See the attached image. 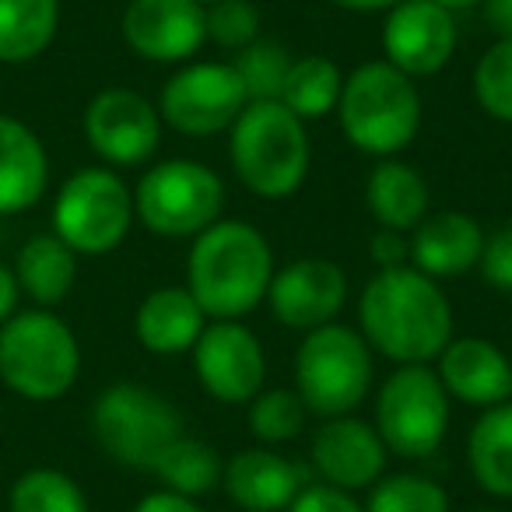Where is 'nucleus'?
Here are the masks:
<instances>
[{
    "instance_id": "obj_21",
    "label": "nucleus",
    "mask_w": 512,
    "mask_h": 512,
    "mask_svg": "<svg viewBox=\"0 0 512 512\" xmlns=\"http://www.w3.org/2000/svg\"><path fill=\"white\" fill-rule=\"evenodd\" d=\"M50 155L32 127L0 113V218L25 214L46 197Z\"/></svg>"
},
{
    "instance_id": "obj_14",
    "label": "nucleus",
    "mask_w": 512,
    "mask_h": 512,
    "mask_svg": "<svg viewBox=\"0 0 512 512\" xmlns=\"http://www.w3.org/2000/svg\"><path fill=\"white\" fill-rule=\"evenodd\" d=\"M460 43L456 15L435 0H400L386 11L383 22V60L404 71L407 78H432L446 71Z\"/></svg>"
},
{
    "instance_id": "obj_12",
    "label": "nucleus",
    "mask_w": 512,
    "mask_h": 512,
    "mask_svg": "<svg viewBox=\"0 0 512 512\" xmlns=\"http://www.w3.org/2000/svg\"><path fill=\"white\" fill-rule=\"evenodd\" d=\"M162 116L134 88H102L85 109V141L109 169L144 165L162 144Z\"/></svg>"
},
{
    "instance_id": "obj_36",
    "label": "nucleus",
    "mask_w": 512,
    "mask_h": 512,
    "mask_svg": "<svg viewBox=\"0 0 512 512\" xmlns=\"http://www.w3.org/2000/svg\"><path fill=\"white\" fill-rule=\"evenodd\" d=\"M285 512H365V505L351 491L330 488V484H309Z\"/></svg>"
},
{
    "instance_id": "obj_4",
    "label": "nucleus",
    "mask_w": 512,
    "mask_h": 512,
    "mask_svg": "<svg viewBox=\"0 0 512 512\" xmlns=\"http://www.w3.org/2000/svg\"><path fill=\"white\" fill-rule=\"evenodd\" d=\"M421 92L414 78L397 71L386 60L358 64L344 78L337 120L362 155L372 158H397L421 130Z\"/></svg>"
},
{
    "instance_id": "obj_27",
    "label": "nucleus",
    "mask_w": 512,
    "mask_h": 512,
    "mask_svg": "<svg viewBox=\"0 0 512 512\" xmlns=\"http://www.w3.org/2000/svg\"><path fill=\"white\" fill-rule=\"evenodd\" d=\"M221 470H225V463H221L218 449L186 432L172 439L151 463V474L162 481V488L186 498L211 495L214 488H221Z\"/></svg>"
},
{
    "instance_id": "obj_7",
    "label": "nucleus",
    "mask_w": 512,
    "mask_h": 512,
    "mask_svg": "<svg viewBox=\"0 0 512 512\" xmlns=\"http://www.w3.org/2000/svg\"><path fill=\"white\" fill-rule=\"evenodd\" d=\"M225 183L204 162L169 158L151 165L134 190V214L162 239H197L221 218Z\"/></svg>"
},
{
    "instance_id": "obj_20",
    "label": "nucleus",
    "mask_w": 512,
    "mask_h": 512,
    "mask_svg": "<svg viewBox=\"0 0 512 512\" xmlns=\"http://www.w3.org/2000/svg\"><path fill=\"white\" fill-rule=\"evenodd\" d=\"M484 225L474 214L439 211L428 214L411 232V267H418L428 278H456L481 264L484 253Z\"/></svg>"
},
{
    "instance_id": "obj_2",
    "label": "nucleus",
    "mask_w": 512,
    "mask_h": 512,
    "mask_svg": "<svg viewBox=\"0 0 512 512\" xmlns=\"http://www.w3.org/2000/svg\"><path fill=\"white\" fill-rule=\"evenodd\" d=\"M274 278V253L264 232L249 221L218 218L193 239L186 256V288L207 320H242L260 302Z\"/></svg>"
},
{
    "instance_id": "obj_17",
    "label": "nucleus",
    "mask_w": 512,
    "mask_h": 512,
    "mask_svg": "<svg viewBox=\"0 0 512 512\" xmlns=\"http://www.w3.org/2000/svg\"><path fill=\"white\" fill-rule=\"evenodd\" d=\"M309 456L323 484L341 491H369L386 474L390 449L383 446L376 425L355 414H341V418H323Z\"/></svg>"
},
{
    "instance_id": "obj_43",
    "label": "nucleus",
    "mask_w": 512,
    "mask_h": 512,
    "mask_svg": "<svg viewBox=\"0 0 512 512\" xmlns=\"http://www.w3.org/2000/svg\"><path fill=\"white\" fill-rule=\"evenodd\" d=\"M470 512H505V509H470Z\"/></svg>"
},
{
    "instance_id": "obj_26",
    "label": "nucleus",
    "mask_w": 512,
    "mask_h": 512,
    "mask_svg": "<svg viewBox=\"0 0 512 512\" xmlns=\"http://www.w3.org/2000/svg\"><path fill=\"white\" fill-rule=\"evenodd\" d=\"M60 32V0H0V64L43 57Z\"/></svg>"
},
{
    "instance_id": "obj_42",
    "label": "nucleus",
    "mask_w": 512,
    "mask_h": 512,
    "mask_svg": "<svg viewBox=\"0 0 512 512\" xmlns=\"http://www.w3.org/2000/svg\"><path fill=\"white\" fill-rule=\"evenodd\" d=\"M439 8L453 11V15H460V11H470V8H481V0H435Z\"/></svg>"
},
{
    "instance_id": "obj_9",
    "label": "nucleus",
    "mask_w": 512,
    "mask_h": 512,
    "mask_svg": "<svg viewBox=\"0 0 512 512\" xmlns=\"http://www.w3.org/2000/svg\"><path fill=\"white\" fill-rule=\"evenodd\" d=\"M449 400L432 365H397L376 393V432L390 453L428 460L449 432Z\"/></svg>"
},
{
    "instance_id": "obj_37",
    "label": "nucleus",
    "mask_w": 512,
    "mask_h": 512,
    "mask_svg": "<svg viewBox=\"0 0 512 512\" xmlns=\"http://www.w3.org/2000/svg\"><path fill=\"white\" fill-rule=\"evenodd\" d=\"M369 253H372V264L379 271H390V267H404L411 264V239L407 232H393V228H379L369 242Z\"/></svg>"
},
{
    "instance_id": "obj_31",
    "label": "nucleus",
    "mask_w": 512,
    "mask_h": 512,
    "mask_svg": "<svg viewBox=\"0 0 512 512\" xmlns=\"http://www.w3.org/2000/svg\"><path fill=\"white\" fill-rule=\"evenodd\" d=\"M232 67L239 74L242 88H246L249 102H274L281 99V88H285V78L292 71V53L281 43L260 36L253 46L235 53Z\"/></svg>"
},
{
    "instance_id": "obj_15",
    "label": "nucleus",
    "mask_w": 512,
    "mask_h": 512,
    "mask_svg": "<svg viewBox=\"0 0 512 512\" xmlns=\"http://www.w3.org/2000/svg\"><path fill=\"white\" fill-rule=\"evenodd\" d=\"M344 302H348V274L330 256H299L288 267L274 271L267 288V306L274 320L302 334L337 323Z\"/></svg>"
},
{
    "instance_id": "obj_19",
    "label": "nucleus",
    "mask_w": 512,
    "mask_h": 512,
    "mask_svg": "<svg viewBox=\"0 0 512 512\" xmlns=\"http://www.w3.org/2000/svg\"><path fill=\"white\" fill-rule=\"evenodd\" d=\"M435 362H439L435 372H439L449 400L481 407V411L512 400L509 355L484 337H453Z\"/></svg>"
},
{
    "instance_id": "obj_44",
    "label": "nucleus",
    "mask_w": 512,
    "mask_h": 512,
    "mask_svg": "<svg viewBox=\"0 0 512 512\" xmlns=\"http://www.w3.org/2000/svg\"><path fill=\"white\" fill-rule=\"evenodd\" d=\"M200 4H204V8H207V4H218V0H200Z\"/></svg>"
},
{
    "instance_id": "obj_34",
    "label": "nucleus",
    "mask_w": 512,
    "mask_h": 512,
    "mask_svg": "<svg viewBox=\"0 0 512 512\" xmlns=\"http://www.w3.org/2000/svg\"><path fill=\"white\" fill-rule=\"evenodd\" d=\"M207 39L221 50H246L260 39V11L253 0H218L207 4Z\"/></svg>"
},
{
    "instance_id": "obj_23",
    "label": "nucleus",
    "mask_w": 512,
    "mask_h": 512,
    "mask_svg": "<svg viewBox=\"0 0 512 512\" xmlns=\"http://www.w3.org/2000/svg\"><path fill=\"white\" fill-rule=\"evenodd\" d=\"M365 207L383 228L414 232L428 218L432 186L418 172V165L404 158H379V165L365 179Z\"/></svg>"
},
{
    "instance_id": "obj_39",
    "label": "nucleus",
    "mask_w": 512,
    "mask_h": 512,
    "mask_svg": "<svg viewBox=\"0 0 512 512\" xmlns=\"http://www.w3.org/2000/svg\"><path fill=\"white\" fill-rule=\"evenodd\" d=\"M481 11L495 39H512V0H481Z\"/></svg>"
},
{
    "instance_id": "obj_38",
    "label": "nucleus",
    "mask_w": 512,
    "mask_h": 512,
    "mask_svg": "<svg viewBox=\"0 0 512 512\" xmlns=\"http://www.w3.org/2000/svg\"><path fill=\"white\" fill-rule=\"evenodd\" d=\"M134 512H204V509L197 505V498H186L169 488H158V491H148V495L134 505Z\"/></svg>"
},
{
    "instance_id": "obj_41",
    "label": "nucleus",
    "mask_w": 512,
    "mask_h": 512,
    "mask_svg": "<svg viewBox=\"0 0 512 512\" xmlns=\"http://www.w3.org/2000/svg\"><path fill=\"white\" fill-rule=\"evenodd\" d=\"M341 11H355V15H372V11H390L400 0H327Z\"/></svg>"
},
{
    "instance_id": "obj_5",
    "label": "nucleus",
    "mask_w": 512,
    "mask_h": 512,
    "mask_svg": "<svg viewBox=\"0 0 512 512\" xmlns=\"http://www.w3.org/2000/svg\"><path fill=\"white\" fill-rule=\"evenodd\" d=\"M81 376V344L53 309H18L0 323V383L32 404L67 397Z\"/></svg>"
},
{
    "instance_id": "obj_33",
    "label": "nucleus",
    "mask_w": 512,
    "mask_h": 512,
    "mask_svg": "<svg viewBox=\"0 0 512 512\" xmlns=\"http://www.w3.org/2000/svg\"><path fill=\"white\" fill-rule=\"evenodd\" d=\"M474 99L491 120L512 127V39H495L474 64Z\"/></svg>"
},
{
    "instance_id": "obj_35",
    "label": "nucleus",
    "mask_w": 512,
    "mask_h": 512,
    "mask_svg": "<svg viewBox=\"0 0 512 512\" xmlns=\"http://www.w3.org/2000/svg\"><path fill=\"white\" fill-rule=\"evenodd\" d=\"M481 274L495 292L512 295V218H505L495 232L484 239L481 253Z\"/></svg>"
},
{
    "instance_id": "obj_18",
    "label": "nucleus",
    "mask_w": 512,
    "mask_h": 512,
    "mask_svg": "<svg viewBox=\"0 0 512 512\" xmlns=\"http://www.w3.org/2000/svg\"><path fill=\"white\" fill-rule=\"evenodd\" d=\"M221 488L246 512H285L309 488V474L274 446H249L225 463Z\"/></svg>"
},
{
    "instance_id": "obj_28",
    "label": "nucleus",
    "mask_w": 512,
    "mask_h": 512,
    "mask_svg": "<svg viewBox=\"0 0 512 512\" xmlns=\"http://www.w3.org/2000/svg\"><path fill=\"white\" fill-rule=\"evenodd\" d=\"M344 88V71L323 53H309V57L292 60V71L281 88V99L302 123L323 120V116L337 113Z\"/></svg>"
},
{
    "instance_id": "obj_29",
    "label": "nucleus",
    "mask_w": 512,
    "mask_h": 512,
    "mask_svg": "<svg viewBox=\"0 0 512 512\" xmlns=\"http://www.w3.org/2000/svg\"><path fill=\"white\" fill-rule=\"evenodd\" d=\"M8 512H88V495L57 467H32L11 484Z\"/></svg>"
},
{
    "instance_id": "obj_3",
    "label": "nucleus",
    "mask_w": 512,
    "mask_h": 512,
    "mask_svg": "<svg viewBox=\"0 0 512 512\" xmlns=\"http://www.w3.org/2000/svg\"><path fill=\"white\" fill-rule=\"evenodd\" d=\"M228 162L239 183L264 200L302 190L313 165L309 130L285 102H249L228 127Z\"/></svg>"
},
{
    "instance_id": "obj_13",
    "label": "nucleus",
    "mask_w": 512,
    "mask_h": 512,
    "mask_svg": "<svg viewBox=\"0 0 512 512\" xmlns=\"http://www.w3.org/2000/svg\"><path fill=\"white\" fill-rule=\"evenodd\" d=\"M193 372L218 404H249L267 379L264 344L242 320H211L193 344Z\"/></svg>"
},
{
    "instance_id": "obj_25",
    "label": "nucleus",
    "mask_w": 512,
    "mask_h": 512,
    "mask_svg": "<svg viewBox=\"0 0 512 512\" xmlns=\"http://www.w3.org/2000/svg\"><path fill=\"white\" fill-rule=\"evenodd\" d=\"M467 467L491 498H512V400L481 411L467 435Z\"/></svg>"
},
{
    "instance_id": "obj_1",
    "label": "nucleus",
    "mask_w": 512,
    "mask_h": 512,
    "mask_svg": "<svg viewBox=\"0 0 512 512\" xmlns=\"http://www.w3.org/2000/svg\"><path fill=\"white\" fill-rule=\"evenodd\" d=\"M358 330L376 355L397 365H432L453 330V302L418 267L376 271L358 295Z\"/></svg>"
},
{
    "instance_id": "obj_10",
    "label": "nucleus",
    "mask_w": 512,
    "mask_h": 512,
    "mask_svg": "<svg viewBox=\"0 0 512 512\" xmlns=\"http://www.w3.org/2000/svg\"><path fill=\"white\" fill-rule=\"evenodd\" d=\"M92 435L109 460L151 470L165 446L183 435V414L144 383H113L92 407Z\"/></svg>"
},
{
    "instance_id": "obj_8",
    "label": "nucleus",
    "mask_w": 512,
    "mask_h": 512,
    "mask_svg": "<svg viewBox=\"0 0 512 512\" xmlns=\"http://www.w3.org/2000/svg\"><path fill=\"white\" fill-rule=\"evenodd\" d=\"M134 190L109 165H88L67 176L53 200V235L78 256H106L134 228Z\"/></svg>"
},
{
    "instance_id": "obj_11",
    "label": "nucleus",
    "mask_w": 512,
    "mask_h": 512,
    "mask_svg": "<svg viewBox=\"0 0 512 512\" xmlns=\"http://www.w3.org/2000/svg\"><path fill=\"white\" fill-rule=\"evenodd\" d=\"M249 106L246 88L232 64L193 60L179 64V71L162 85L158 116L165 127L186 137H214L228 130Z\"/></svg>"
},
{
    "instance_id": "obj_24",
    "label": "nucleus",
    "mask_w": 512,
    "mask_h": 512,
    "mask_svg": "<svg viewBox=\"0 0 512 512\" xmlns=\"http://www.w3.org/2000/svg\"><path fill=\"white\" fill-rule=\"evenodd\" d=\"M15 281L39 309H53L71 295L78 281V253L60 235H32L15 256Z\"/></svg>"
},
{
    "instance_id": "obj_22",
    "label": "nucleus",
    "mask_w": 512,
    "mask_h": 512,
    "mask_svg": "<svg viewBox=\"0 0 512 512\" xmlns=\"http://www.w3.org/2000/svg\"><path fill=\"white\" fill-rule=\"evenodd\" d=\"M207 323L211 320L200 309V302L190 295V288L165 285L141 299V306L134 313V334L144 351L172 358L193 351V344L200 341Z\"/></svg>"
},
{
    "instance_id": "obj_6",
    "label": "nucleus",
    "mask_w": 512,
    "mask_h": 512,
    "mask_svg": "<svg viewBox=\"0 0 512 512\" xmlns=\"http://www.w3.org/2000/svg\"><path fill=\"white\" fill-rule=\"evenodd\" d=\"M372 348L362 330L327 323L302 337L295 351V393L309 414L341 418L362 407L372 390Z\"/></svg>"
},
{
    "instance_id": "obj_16",
    "label": "nucleus",
    "mask_w": 512,
    "mask_h": 512,
    "mask_svg": "<svg viewBox=\"0 0 512 512\" xmlns=\"http://www.w3.org/2000/svg\"><path fill=\"white\" fill-rule=\"evenodd\" d=\"M120 29L141 60L186 64L207 43V8L200 0H130Z\"/></svg>"
},
{
    "instance_id": "obj_40",
    "label": "nucleus",
    "mask_w": 512,
    "mask_h": 512,
    "mask_svg": "<svg viewBox=\"0 0 512 512\" xmlns=\"http://www.w3.org/2000/svg\"><path fill=\"white\" fill-rule=\"evenodd\" d=\"M18 299H22V288L15 281V271L0 264V323H8L18 313Z\"/></svg>"
},
{
    "instance_id": "obj_32",
    "label": "nucleus",
    "mask_w": 512,
    "mask_h": 512,
    "mask_svg": "<svg viewBox=\"0 0 512 512\" xmlns=\"http://www.w3.org/2000/svg\"><path fill=\"white\" fill-rule=\"evenodd\" d=\"M365 512H449V495L432 477L390 474L369 488Z\"/></svg>"
},
{
    "instance_id": "obj_30",
    "label": "nucleus",
    "mask_w": 512,
    "mask_h": 512,
    "mask_svg": "<svg viewBox=\"0 0 512 512\" xmlns=\"http://www.w3.org/2000/svg\"><path fill=\"white\" fill-rule=\"evenodd\" d=\"M249 432L260 446H281V442H292L306 432L309 407L302 404V397L285 386H274V390H260L249 400Z\"/></svg>"
}]
</instances>
